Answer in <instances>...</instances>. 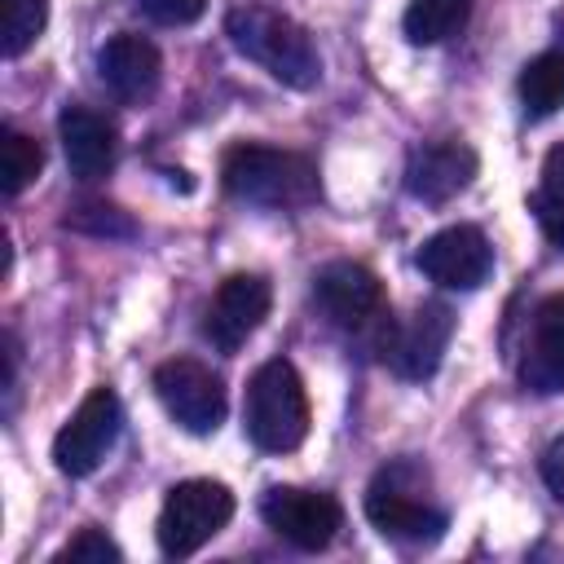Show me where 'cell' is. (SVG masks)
<instances>
[{"label": "cell", "mask_w": 564, "mask_h": 564, "mask_svg": "<svg viewBox=\"0 0 564 564\" xmlns=\"http://www.w3.org/2000/svg\"><path fill=\"white\" fill-rule=\"evenodd\" d=\"M520 106L529 119H546L564 106V53H538L524 70H520Z\"/></svg>", "instance_id": "e0dca14e"}, {"label": "cell", "mask_w": 564, "mask_h": 564, "mask_svg": "<svg viewBox=\"0 0 564 564\" xmlns=\"http://www.w3.org/2000/svg\"><path fill=\"white\" fill-rule=\"evenodd\" d=\"M48 22V0H4V57H22Z\"/></svg>", "instance_id": "44dd1931"}, {"label": "cell", "mask_w": 564, "mask_h": 564, "mask_svg": "<svg viewBox=\"0 0 564 564\" xmlns=\"http://www.w3.org/2000/svg\"><path fill=\"white\" fill-rule=\"evenodd\" d=\"M119 427H123L119 397L110 388H93L79 401V410L62 423V432L53 436V467L62 476H93L115 449Z\"/></svg>", "instance_id": "8992f818"}, {"label": "cell", "mask_w": 564, "mask_h": 564, "mask_svg": "<svg viewBox=\"0 0 564 564\" xmlns=\"http://www.w3.org/2000/svg\"><path fill=\"white\" fill-rule=\"evenodd\" d=\"M476 176V150L463 141H432L419 145L405 163V189L419 203H449L454 194H463Z\"/></svg>", "instance_id": "5bb4252c"}, {"label": "cell", "mask_w": 564, "mask_h": 564, "mask_svg": "<svg viewBox=\"0 0 564 564\" xmlns=\"http://www.w3.org/2000/svg\"><path fill=\"white\" fill-rule=\"evenodd\" d=\"M234 516V494L220 480H181L167 489L159 511V551L167 560H185L207 546Z\"/></svg>", "instance_id": "5b68a950"}, {"label": "cell", "mask_w": 564, "mask_h": 564, "mask_svg": "<svg viewBox=\"0 0 564 564\" xmlns=\"http://www.w3.org/2000/svg\"><path fill=\"white\" fill-rule=\"evenodd\" d=\"M260 516L264 524L286 538L291 546L300 551H322L330 546V538L339 533L344 524V511L330 494H317V489H295V485H273L264 489L260 498Z\"/></svg>", "instance_id": "9c48e42d"}, {"label": "cell", "mask_w": 564, "mask_h": 564, "mask_svg": "<svg viewBox=\"0 0 564 564\" xmlns=\"http://www.w3.org/2000/svg\"><path fill=\"white\" fill-rule=\"evenodd\" d=\"M313 300L317 308L344 326V330H366L383 317V286L379 278L357 264V260H335L313 278Z\"/></svg>", "instance_id": "7c38bea8"}, {"label": "cell", "mask_w": 564, "mask_h": 564, "mask_svg": "<svg viewBox=\"0 0 564 564\" xmlns=\"http://www.w3.org/2000/svg\"><path fill=\"white\" fill-rule=\"evenodd\" d=\"M529 207H533L542 234L551 238V247L564 251V145L546 150V159H542V176H538V189H533Z\"/></svg>", "instance_id": "d6986e66"}, {"label": "cell", "mask_w": 564, "mask_h": 564, "mask_svg": "<svg viewBox=\"0 0 564 564\" xmlns=\"http://www.w3.org/2000/svg\"><path fill=\"white\" fill-rule=\"evenodd\" d=\"M471 18V0H410L401 31L410 44H441L458 35Z\"/></svg>", "instance_id": "ac0fdd59"}, {"label": "cell", "mask_w": 564, "mask_h": 564, "mask_svg": "<svg viewBox=\"0 0 564 564\" xmlns=\"http://www.w3.org/2000/svg\"><path fill=\"white\" fill-rule=\"evenodd\" d=\"M137 9L154 22V26H189L203 18L207 0H137Z\"/></svg>", "instance_id": "cb8c5ba5"}, {"label": "cell", "mask_w": 564, "mask_h": 564, "mask_svg": "<svg viewBox=\"0 0 564 564\" xmlns=\"http://www.w3.org/2000/svg\"><path fill=\"white\" fill-rule=\"evenodd\" d=\"M53 560H57V564H70V560H75V564H119L123 551H119L101 529H79Z\"/></svg>", "instance_id": "603a6c76"}, {"label": "cell", "mask_w": 564, "mask_h": 564, "mask_svg": "<svg viewBox=\"0 0 564 564\" xmlns=\"http://www.w3.org/2000/svg\"><path fill=\"white\" fill-rule=\"evenodd\" d=\"M414 260L445 291H476L494 273V247L476 225H449L432 234Z\"/></svg>", "instance_id": "8fae6325"}, {"label": "cell", "mask_w": 564, "mask_h": 564, "mask_svg": "<svg viewBox=\"0 0 564 564\" xmlns=\"http://www.w3.org/2000/svg\"><path fill=\"white\" fill-rule=\"evenodd\" d=\"M57 132H62V154H66V167L79 176V181H101L110 167H115V123L88 106H66L62 119H57Z\"/></svg>", "instance_id": "2e32d148"}, {"label": "cell", "mask_w": 564, "mask_h": 564, "mask_svg": "<svg viewBox=\"0 0 564 564\" xmlns=\"http://www.w3.org/2000/svg\"><path fill=\"white\" fill-rule=\"evenodd\" d=\"M542 480H546V489L564 502V436H555V441L546 445V454H542Z\"/></svg>", "instance_id": "d4e9b609"}, {"label": "cell", "mask_w": 564, "mask_h": 564, "mask_svg": "<svg viewBox=\"0 0 564 564\" xmlns=\"http://www.w3.org/2000/svg\"><path fill=\"white\" fill-rule=\"evenodd\" d=\"M449 339H454V308L441 304V300H427L401 326L388 322V335H383L379 352H383L392 375H401L410 383H423L441 370V357H445Z\"/></svg>", "instance_id": "52a82bcc"}, {"label": "cell", "mask_w": 564, "mask_h": 564, "mask_svg": "<svg viewBox=\"0 0 564 564\" xmlns=\"http://www.w3.org/2000/svg\"><path fill=\"white\" fill-rule=\"evenodd\" d=\"M40 167H44V150H40V141H31V137H22V132L4 128V145H0L4 194H9V198H18V194L40 176Z\"/></svg>", "instance_id": "ffe728a7"}, {"label": "cell", "mask_w": 564, "mask_h": 564, "mask_svg": "<svg viewBox=\"0 0 564 564\" xmlns=\"http://www.w3.org/2000/svg\"><path fill=\"white\" fill-rule=\"evenodd\" d=\"M520 383L538 397L564 392V295H551L533 308V326L520 357Z\"/></svg>", "instance_id": "9a60e30c"}, {"label": "cell", "mask_w": 564, "mask_h": 564, "mask_svg": "<svg viewBox=\"0 0 564 564\" xmlns=\"http://www.w3.org/2000/svg\"><path fill=\"white\" fill-rule=\"evenodd\" d=\"M66 229H79V234H93V238H132L137 234V225L119 207H110V203H79V207H70Z\"/></svg>", "instance_id": "7402d4cb"}, {"label": "cell", "mask_w": 564, "mask_h": 564, "mask_svg": "<svg viewBox=\"0 0 564 564\" xmlns=\"http://www.w3.org/2000/svg\"><path fill=\"white\" fill-rule=\"evenodd\" d=\"M269 304H273V291L260 273H234L216 286V295L203 313V335L220 352H238L269 317Z\"/></svg>", "instance_id": "30bf717a"}, {"label": "cell", "mask_w": 564, "mask_h": 564, "mask_svg": "<svg viewBox=\"0 0 564 564\" xmlns=\"http://www.w3.org/2000/svg\"><path fill=\"white\" fill-rule=\"evenodd\" d=\"M225 35L242 57L264 66L286 88H313L322 79V53L313 35L286 13H273L264 4H242L225 18Z\"/></svg>", "instance_id": "6da1fadb"}, {"label": "cell", "mask_w": 564, "mask_h": 564, "mask_svg": "<svg viewBox=\"0 0 564 564\" xmlns=\"http://www.w3.org/2000/svg\"><path fill=\"white\" fill-rule=\"evenodd\" d=\"M366 520L392 538V542H410V546H427L445 533V511L432 502L427 494V471L410 458L388 463L370 489H366Z\"/></svg>", "instance_id": "277c9868"}, {"label": "cell", "mask_w": 564, "mask_h": 564, "mask_svg": "<svg viewBox=\"0 0 564 564\" xmlns=\"http://www.w3.org/2000/svg\"><path fill=\"white\" fill-rule=\"evenodd\" d=\"M220 181L234 198L256 207H278V212L308 207L322 194L313 159L295 150H273V145H234L220 163Z\"/></svg>", "instance_id": "7a4b0ae2"}, {"label": "cell", "mask_w": 564, "mask_h": 564, "mask_svg": "<svg viewBox=\"0 0 564 564\" xmlns=\"http://www.w3.org/2000/svg\"><path fill=\"white\" fill-rule=\"evenodd\" d=\"M97 70H101V84L128 101V106H141L159 93V79H163V57L159 48L145 40V35H110L97 53Z\"/></svg>", "instance_id": "4fadbf2b"}, {"label": "cell", "mask_w": 564, "mask_h": 564, "mask_svg": "<svg viewBox=\"0 0 564 564\" xmlns=\"http://www.w3.org/2000/svg\"><path fill=\"white\" fill-rule=\"evenodd\" d=\"M154 397L194 436H212L225 419V383L194 357H172L154 370Z\"/></svg>", "instance_id": "ba28073f"}, {"label": "cell", "mask_w": 564, "mask_h": 564, "mask_svg": "<svg viewBox=\"0 0 564 564\" xmlns=\"http://www.w3.org/2000/svg\"><path fill=\"white\" fill-rule=\"evenodd\" d=\"M242 427H247L251 445L264 454H291L304 445L308 397H304V379L295 375L291 361L273 357L251 375L247 401H242Z\"/></svg>", "instance_id": "3957f363"}]
</instances>
